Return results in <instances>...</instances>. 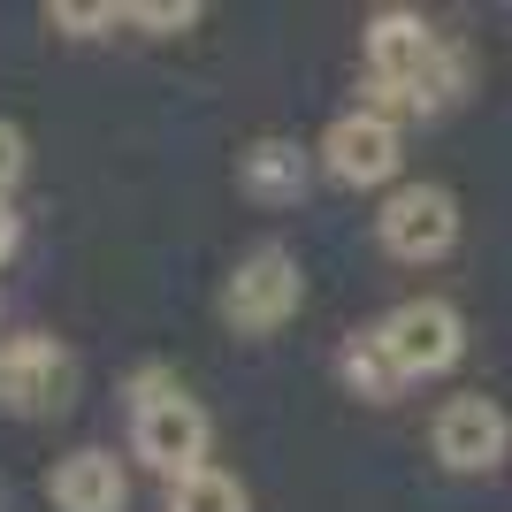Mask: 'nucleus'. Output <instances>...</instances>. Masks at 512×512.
<instances>
[{"label":"nucleus","mask_w":512,"mask_h":512,"mask_svg":"<svg viewBox=\"0 0 512 512\" xmlns=\"http://www.w3.org/2000/svg\"><path fill=\"white\" fill-rule=\"evenodd\" d=\"M367 85L383 107H406V115H444L467 85V54L436 39V23L421 8H375L367 16Z\"/></svg>","instance_id":"nucleus-1"},{"label":"nucleus","mask_w":512,"mask_h":512,"mask_svg":"<svg viewBox=\"0 0 512 512\" xmlns=\"http://www.w3.org/2000/svg\"><path fill=\"white\" fill-rule=\"evenodd\" d=\"M207 444H214V421L199 398L169 383V375H138V421H130V451L146 459L161 482H184L192 467H207Z\"/></svg>","instance_id":"nucleus-2"},{"label":"nucleus","mask_w":512,"mask_h":512,"mask_svg":"<svg viewBox=\"0 0 512 512\" xmlns=\"http://www.w3.org/2000/svg\"><path fill=\"white\" fill-rule=\"evenodd\" d=\"M367 337L383 344V360L398 383H428V375H451V367L467 360V314L451 299H406L390 306Z\"/></svg>","instance_id":"nucleus-3"},{"label":"nucleus","mask_w":512,"mask_h":512,"mask_svg":"<svg viewBox=\"0 0 512 512\" xmlns=\"http://www.w3.org/2000/svg\"><path fill=\"white\" fill-rule=\"evenodd\" d=\"M306 306V276H299V253L291 245H253V253L230 268L222 283V321L237 337H268Z\"/></svg>","instance_id":"nucleus-4"},{"label":"nucleus","mask_w":512,"mask_h":512,"mask_svg":"<svg viewBox=\"0 0 512 512\" xmlns=\"http://www.w3.org/2000/svg\"><path fill=\"white\" fill-rule=\"evenodd\" d=\"M375 237H383L390 260H406V268H428V260H444L459 245V199L444 184H398L375 214Z\"/></svg>","instance_id":"nucleus-5"},{"label":"nucleus","mask_w":512,"mask_h":512,"mask_svg":"<svg viewBox=\"0 0 512 512\" xmlns=\"http://www.w3.org/2000/svg\"><path fill=\"white\" fill-rule=\"evenodd\" d=\"M69 383H77V367H69V352L54 337H39V329L0 337V413H16V421L62 413L69 406Z\"/></svg>","instance_id":"nucleus-6"},{"label":"nucleus","mask_w":512,"mask_h":512,"mask_svg":"<svg viewBox=\"0 0 512 512\" xmlns=\"http://www.w3.org/2000/svg\"><path fill=\"white\" fill-rule=\"evenodd\" d=\"M398 161H406V138H398V123H390L383 107H352V115H337V123L321 130V169L337 176V184H352V192L390 184Z\"/></svg>","instance_id":"nucleus-7"},{"label":"nucleus","mask_w":512,"mask_h":512,"mask_svg":"<svg viewBox=\"0 0 512 512\" xmlns=\"http://www.w3.org/2000/svg\"><path fill=\"white\" fill-rule=\"evenodd\" d=\"M428 444H436V467H444V474H497V467H505V451H512V421H505L497 398L467 390V398H451V406L436 413Z\"/></svg>","instance_id":"nucleus-8"},{"label":"nucleus","mask_w":512,"mask_h":512,"mask_svg":"<svg viewBox=\"0 0 512 512\" xmlns=\"http://www.w3.org/2000/svg\"><path fill=\"white\" fill-rule=\"evenodd\" d=\"M46 497H54V512H123L130 505V474H123L115 451L85 444V451H69V459H54Z\"/></svg>","instance_id":"nucleus-9"},{"label":"nucleus","mask_w":512,"mask_h":512,"mask_svg":"<svg viewBox=\"0 0 512 512\" xmlns=\"http://www.w3.org/2000/svg\"><path fill=\"white\" fill-rule=\"evenodd\" d=\"M306 176H314V161H306V146H291V138H253V146L237 153V192L260 199V207L306 199Z\"/></svg>","instance_id":"nucleus-10"},{"label":"nucleus","mask_w":512,"mask_h":512,"mask_svg":"<svg viewBox=\"0 0 512 512\" xmlns=\"http://www.w3.org/2000/svg\"><path fill=\"white\" fill-rule=\"evenodd\" d=\"M337 375H344V390H352V398H367V406H390V398H398V375H390V360H383V344L367 337H344V352H337Z\"/></svg>","instance_id":"nucleus-11"},{"label":"nucleus","mask_w":512,"mask_h":512,"mask_svg":"<svg viewBox=\"0 0 512 512\" xmlns=\"http://www.w3.org/2000/svg\"><path fill=\"white\" fill-rule=\"evenodd\" d=\"M169 512H253V505H245V482L207 459V467H192L184 482H169Z\"/></svg>","instance_id":"nucleus-12"},{"label":"nucleus","mask_w":512,"mask_h":512,"mask_svg":"<svg viewBox=\"0 0 512 512\" xmlns=\"http://www.w3.org/2000/svg\"><path fill=\"white\" fill-rule=\"evenodd\" d=\"M23 169H31V146H23V130L0 115V207H8V192L23 184Z\"/></svg>","instance_id":"nucleus-13"},{"label":"nucleus","mask_w":512,"mask_h":512,"mask_svg":"<svg viewBox=\"0 0 512 512\" xmlns=\"http://www.w3.org/2000/svg\"><path fill=\"white\" fill-rule=\"evenodd\" d=\"M46 23H54V31H69V39H92V31H115V23H123V8H46Z\"/></svg>","instance_id":"nucleus-14"},{"label":"nucleus","mask_w":512,"mask_h":512,"mask_svg":"<svg viewBox=\"0 0 512 512\" xmlns=\"http://www.w3.org/2000/svg\"><path fill=\"white\" fill-rule=\"evenodd\" d=\"M123 23H146V31H192L199 8H123Z\"/></svg>","instance_id":"nucleus-15"},{"label":"nucleus","mask_w":512,"mask_h":512,"mask_svg":"<svg viewBox=\"0 0 512 512\" xmlns=\"http://www.w3.org/2000/svg\"><path fill=\"white\" fill-rule=\"evenodd\" d=\"M16 237H23V230H16V214L0 207V268H8V253H16Z\"/></svg>","instance_id":"nucleus-16"},{"label":"nucleus","mask_w":512,"mask_h":512,"mask_svg":"<svg viewBox=\"0 0 512 512\" xmlns=\"http://www.w3.org/2000/svg\"><path fill=\"white\" fill-rule=\"evenodd\" d=\"M0 512H16V497H8V482H0Z\"/></svg>","instance_id":"nucleus-17"}]
</instances>
